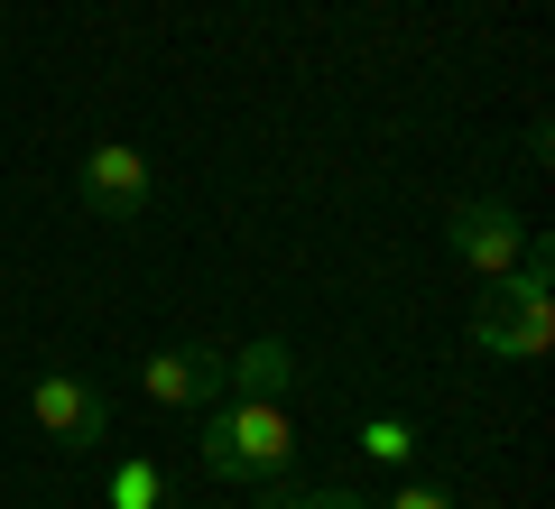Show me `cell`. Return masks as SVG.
<instances>
[{"mask_svg": "<svg viewBox=\"0 0 555 509\" xmlns=\"http://www.w3.org/2000/svg\"><path fill=\"white\" fill-rule=\"evenodd\" d=\"M102 500H112V509H167V472L130 454V463H120L112 482H102Z\"/></svg>", "mask_w": 555, "mask_h": 509, "instance_id": "ba28073f", "label": "cell"}, {"mask_svg": "<svg viewBox=\"0 0 555 509\" xmlns=\"http://www.w3.org/2000/svg\"><path fill=\"white\" fill-rule=\"evenodd\" d=\"M361 454H371V463H408V454H416V427H408V417H371V427H361Z\"/></svg>", "mask_w": 555, "mask_h": 509, "instance_id": "9c48e42d", "label": "cell"}, {"mask_svg": "<svg viewBox=\"0 0 555 509\" xmlns=\"http://www.w3.org/2000/svg\"><path fill=\"white\" fill-rule=\"evenodd\" d=\"M473 353L481 361H546L555 353V251L528 232V259L509 278H491L473 315Z\"/></svg>", "mask_w": 555, "mask_h": 509, "instance_id": "6da1fadb", "label": "cell"}, {"mask_svg": "<svg viewBox=\"0 0 555 509\" xmlns=\"http://www.w3.org/2000/svg\"><path fill=\"white\" fill-rule=\"evenodd\" d=\"M444 251H454L473 278H509L518 259H528V222H518L500 195H473V204L444 214Z\"/></svg>", "mask_w": 555, "mask_h": 509, "instance_id": "3957f363", "label": "cell"}, {"mask_svg": "<svg viewBox=\"0 0 555 509\" xmlns=\"http://www.w3.org/2000/svg\"><path fill=\"white\" fill-rule=\"evenodd\" d=\"M195 454H204L214 482H287L297 435H287V408H278V398H214Z\"/></svg>", "mask_w": 555, "mask_h": 509, "instance_id": "7a4b0ae2", "label": "cell"}, {"mask_svg": "<svg viewBox=\"0 0 555 509\" xmlns=\"http://www.w3.org/2000/svg\"><path fill=\"white\" fill-rule=\"evenodd\" d=\"M28 417H38L56 445H102V435H112V398L83 371H47L38 390H28Z\"/></svg>", "mask_w": 555, "mask_h": 509, "instance_id": "5b68a950", "label": "cell"}, {"mask_svg": "<svg viewBox=\"0 0 555 509\" xmlns=\"http://www.w3.org/2000/svg\"><path fill=\"white\" fill-rule=\"evenodd\" d=\"M139 390L158 398V408H195L204 417L222 398V353H214V343H167V353L139 361Z\"/></svg>", "mask_w": 555, "mask_h": 509, "instance_id": "8992f818", "label": "cell"}, {"mask_svg": "<svg viewBox=\"0 0 555 509\" xmlns=\"http://www.w3.org/2000/svg\"><path fill=\"white\" fill-rule=\"evenodd\" d=\"M222 390L232 398H287L297 390V353H287L278 333H259V343H241V353H222Z\"/></svg>", "mask_w": 555, "mask_h": 509, "instance_id": "52a82bcc", "label": "cell"}, {"mask_svg": "<svg viewBox=\"0 0 555 509\" xmlns=\"http://www.w3.org/2000/svg\"><path fill=\"white\" fill-rule=\"evenodd\" d=\"M75 186H83V204H93L102 222H139L149 195H158V177H149V157H139L130 139H93L83 167H75Z\"/></svg>", "mask_w": 555, "mask_h": 509, "instance_id": "277c9868", "label": "cell"}, {"mask_svg": "<svg viewBox=\"0 0 555 509\" xmlns=\"http://www.w3.org/2000/svg\"><path fill=\"white\" fill-rule=\"evenodd\" d=\"M389 509H454V491H436V482H398Z\"/></svg>", "mask_w": 555, "mask_h": 509, "instance_id": "8fae6325", "label": "cell"}, {"mask_svg": "<svg viewBox=\"0 0 555 509\" xmlns=\"http://www.w3.org/2000/svg\"><path fill=\"white\" fill-rule=\"evenodd\" d=\"M259 509H371L361 491H287V482H259Z\"/></svg>", "mask_w": 555, "mask_h": 509, "instance_id": "30bf717a", "label": "cell"}]
</instances>
